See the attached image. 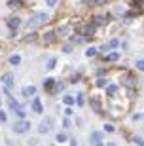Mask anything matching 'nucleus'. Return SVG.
Here are the masks:
<instances>
[{
    "mask_svg": "<svg viewBox=\"0 0 144 146\" xmlns=\"http://www.w3.org/2000/svg\"><path fill=\"white\" fill-rule=\"evenodd\" d=\"M49 15L48 13H44V11H40V13H34V15L29 19V27H40V25H44V23H48Z\"/></svg>",
    "mask_w": 144,
    "mask_h": 146,
    "instance_id": "1",
    "label": "nucleus"
},
{
    "mask_svg": "<svg viewBox=\"0 0 144 146\" xmlns=\"http://www.w3.org/2000/svg\"><path fill=\"white\" fill-rule=\"evenodd\" d=\"M11 129L21 135V133H27V131L31 129V123H29L27 119H19V121H15V123H13V127H11Z\"/></svg>",
    "mask_w": 144,
    "mask_h": 146,
    "instance_id": "2",
    "label": "nucleus"
},
{
    "mask_svg": "<svg viewBox=\"0 0 144 146\" xmlns=\"http://www.w3.org/2000/svg\"><path fill=\"white\" fill-rule=\"evenodd\" d=\"M53 118H46V119H42V121H40V125H38V131H40V133H48L49 129H51V127H53Z\"/></svg>",
    "mask_w": 144,
    "mask_h": 146,
    "instance_id": "3",
    "label": "nucleus"
},
{
    "mask_svg": "<svg viewBox=\"0 0 144 146\" xmlns=\"http://www.w3.org/2000/svg\"><path fill=\"white\" fill-rule=\"evenodd\" d=\"M2 84H4L6 89H10V87L13 86V74H11V72H6V74L2 76Z\"/></svg>",
    "mask_w": 144,
    "mask_h": 146,
    "instance_id": "4",
    "label": "nucleus"
},
{
    "mask_svg": "<svg viewBox=\"0 0 144 146\" xmlns=\"http://www.w3.org/2000/svg\"><path fill=\"white\" fill-rule=\"evenodd\" d=\"M117 44H119V40H117V38H112V40H110L108 44H102V46H101V51H104V53H106L108 49L117 48Z\"/></svg>",
    "mask_w": 144,
    "mask_h": 146,
    "instance_id": "5",
    "label": "nucleus"
},
{
    "mask_svg": "<svg viewBox=\"0 0 144 146\" xmlns=\"http://www.w3.org/2000/svg\"><path fill=\"white\" fill-rule=\"evenodd\" d=\"M19 25H21V19H19V17H10V19H8V27L10 29H17Z\"/></svg>",
    "mask_w": 144,
    "mask_h": 146,
    "instance_id": "6",
    "label": "nucleus"
},
{
    "mask_svg": "<svg viewBox=\"0 0 144 146\" xmlns=\"http://www.w3.org/2000/svg\"><path fill=\"white\" fill-rule=\"evenodd\" d=\"M32 110L36 114H42V103H40V99H32Z\"/></svg>",
    "mask_w": 144,
    "mask_h": 146,
    "instance_id": "7",
    "label": "nucleus"
},
{
    "mask_svg": "<svg viewBox=\"0 0 144 146\" xmlns=\"http://www.w3.org/2000/svg\"><path fill=\"white\" fill-rule=\"evenodd\" d=\"M91 106H93V110H95L97 114H101V103H99V99L97 97H91Z\"/></svg>",
    "mask_w": 144,
    "mask_h": 146,
    "instance_id": "8",
    "label": "nucleus"
},
{
    "mask_svg": "<svg viewBox=\"0 0 144 146\" xmlns=\"http://www.w3.org/2000/svg\"><path fill=\"white\" fill-rule=\"evenodd\" d=\"M53 87H55V80L48 78V80L44 82V89H48V91H53Z\"/></svg>",
    "mask_w": 144,
    "mask_h": 146,
    "instance_id": "9",
    "label": "nucleus"
},
{
    "mask_svg": "<svg viewBox=\"0 0 144 146\" xmlns=\"http://www.w3.org/2000/svg\"><path fill=\"white\" fill-rule=\"evenodd\" d=\"M84 34H86V36H93V34H95V25H86V27H84Z\"/></svg>",
    "mask_w": 144,
    "mask_h": 146,
    "instance_id": "10",
    "label": "nucleus"
},
{
    "mask_svg": "<svg viewBox=\"0 0 144 146\" xmlns=\"http://www.w3.org/2000/svg\"><path fill=\"white\" fill-rule=\"evenodd\" d=\"M44 42H46V44L55 42V33H48V34H44Z\"/></svg>",
    "mask_w": 144,
    "mask_h": 146,
    "instance_id": "11",
    "label": "nucleus"
},
{
    "mask_svg": "<svg viewBox=\"0 0 144 146\" xmlns=\"http://www.w3.org/2000/svg\"><path fill=\"white\" fill-rule=\"evenodd\" d=\"M116 91H117V84H110V86L106 87V95H114Z\"/></svg>",
    "mask_w": 144,
    "mask_h": 146,
    "instance_id": "12",
    "label": "nucleus"
},
{
    "mask_svg": "<svg viewBox=\"0 0 144 146\" xmlns=\"http://www.w3.org/2000/svg\"><path fill=\"white\" fill-rule=\"evenodd\" d=\"M21 6H23L21 0H10L8 2V8H21Z\"/></svg>",
    "mask_w": 144,
    "mask_h": 146,
    "instance_id": "13",
    "label": "nucleus"
},
{
    "mask_svg": "<svg viewBox=\"0 0 144 146\" xmlns=\"http://www.w3.org/2000/svg\"><path fill=\"white\" fill-rule=\"evenodd\" d=\"M63 103L66 104V106H72V104H74V97H70V95H64V97H63Z\"/></svg>",
    "mask_w": 144,
    "mask_h": 146,
    "instance_id": "14",
    "label": "nucleus"
},
{
    "mask_svg": "<svg viewBox=\"0 0 144 146\" xmlns=\"http://www.w3.org/2000/svg\"><path fill=\"white\" fill-rule=\"evenodd\" d=\"M23 93H25L27 97H31V95H34V93H36V89L31 86V87H25V89H23Z\"/></svg>",
    "mask_w": 144,
    "mask_h": 146,
    "instance_id": "15",
    "label": "nucleus"
},
{
    "mask_svg": "<svg viewBox=\"0 0 144 146\" xmlns=\"http://www.w3.org/2000/svg\"><path fill=\"white\" fill-rule=\"evenodd\" d=\"M70 40H72V44H82L84 40H86V36H80V34H78V36H72Z\"/></svg>",
    "mask_w": 144,
    "mask_h": 146,
    "instance_id": "16",
    "label": "nucleus"
},
{
    "mask_svg": "<svg viewBox=\"0 0 144 146\" xmlns=\"http://www.w3.org/2000/svg\"><path fill=\"white\" fill-rule=\"evenodd\" d=\"M10 63H11V65H19V63H21V57H19V55H11Z\"/></svg>",
    "mask_w": 144,
    "mask_h": 146,
    "instance_id": "17",
    "label": "nucleus"
},
{
    "mask_svg": "<svg viewBox=\"0 0 144 146\" xmlns=\"http://www.w3.org/2000/svg\"><path fill=\"white\" fill-rule=\"evenodd\" d=\"M95 21H97V25H106V17L104 15H97Z\"/></svg>",
    "mask_w": 144,
    "mask_h": 146,
    "instance_id": "18",
    "label": "nucleus"
},
{
    "mask_svg": "<svg viewBox=\"0 0 144 146\" xmlns=\"http://www.w3.org/2000/svg\"><path fill=\"white\" fill-rule=\"evenodd\" d=\"M13 112L17 114V118H19V119H23V118H25V116H27V112H25V110H23V108H17V110H13Z\"/></svg>",
    "mask_w": 144,
    "mask_h": 146,
    "instance_id": "19",
    "label": "nucleus"
},
{
    "mask_svg": "<svg viewBox=\"0 0 144 146\" xmlns=\"http://www.w3.org/2000/svg\"><path fill=\"white\" fill-rule=\"evenodd\" d=\"M101 139H102V133H99V131L91 135V141H93V142H95V141H101Z\"/></svg>",
    "mask_w": 144,
    "mask_h": 146,
    "instance_id": "20",
    "label": "nucleus"
},
{
    "mask_svg": "<svg viewBox=\"0 0 144 146\" xmlns=\"http://www.w3.org/2000/svg\"><path fill=\"white\" fill-rule=\"evenodd\" d=\"M70 33V27H61L59 29V34H61V36H64V34H68Z\"/></svg>",
    "mask_w": 144,
    "mask_h": 146,
    "instance_id": "21",
    "label": "nucleus"
},
{
    "mask_svg": "<svg viewBox=\"0 0 144 146\" xmlns=\"http://www.w3.org/2000/svg\"><path fill=\"white\" fill-rule=\"evenodd\" d=\"M55 65H57V59H49V61H48V70H51Z\"/></svg>",
    "mask_w": 144,
    "mask_h": 146,
    "instance_id": "22",
    "label": "nucleus"
},
{
    "mask_svg": "<svg viewBox=\"0 0 144 146\" xmlns=\"http://www.w3.org/2000/svg\"><path fill=\"white\" fill-rule=\"evenodd\" d=\"M106 59H110V61H117V59H119V53H116V51H114V53H110V55H108Z\"/></svg>",
    "mask_w": 144,
    "mask_h": 146,
    "instance_id": "23",
    "label": "nucleus"
},
{
    "mask_svg": "<svg viewBox=\"0 0 144 146\" xmlns=\"http://www.w3.org/2000/svg\"><path fill=\"white\" fill-rule=\"evenodd\" d=\"M104 131H106V133H114L116 129H114V125H112V123H106V125H104Z\"/></svg>",
    "mask_w": 144,
    "mask_h": 146,
    "instance_id": "24",
    "label": "nucleus"
},
{
    "mask_svg": "<svg viewBox=\"0 0 144 146\" xmlns=\"http://www.w3.org/2000/svg\"><path fill=\"white\" fill-rule=\"evenodd\" d=\"M86 55H87V57H93V55H97V49H95V48H89V49L86 51Z\"/></svg>",
    "mask_w": 144,
    "mask_h": 146,
    "instance_id": "25",
    "label": "nucleus"
},
{
    "mask_svg": "<svg viewBox=\"0 0 144 146\" xmlns=\"http://www.w3.org/2000/svg\"><path fill=\"white\" fill-rule=\"evenodd\" d=\"M135 86V78L133 76H127V87H133Z\"/></svg>",
    "mask_w": 144,
    "mask_h": 146,
    "instance_id": "26",
    "label": "nucleus"
},
{
    "mask_svg": "<svg viewBox=\"0 0 144 146\" xmlns=\"http://www.w3.org/2000/svg\"><path fill=\"white\" fill-rule=\"evenodd\" d=\"M66 141V135H64V133H59L57 135V142H64Z\"/></svg>",
    "mask_w": 144,
    "mask_h": 146,
    "instance_id": "27",
    "label": "nucleus"
},
{
    "mask_svg": "<svg viewBox=\"0 0 144 146\" xmlns=\"http://www.w3.org/2000/svg\"><path fill=\"white\" fill-rule=\"evenodd\" d=\"M137 68H139V70H142V72H144V59L137 61Z\"/></svg>",
    "mask_w": 144,
    "mask_h": 146,
    "instance_id": "28",
    "label": "nucleus"
},
{
    "mask_svg": "<svg viewBox=\"0 0 144 146\" xmlns=\"http://www.w3.org/2000/svg\"><path fill=\"white\" fill-rule=\"evenodd\" d=\"M63 89H64V84H63V82H61V84H57V86L53 87V91H63Z\"/></svg>",
    "mask_w": 144,
    "mask_h": 146,
    "instance_id": "29",
    "label": "nucleus"
},
{
    "mask_svg": "<svg viewBox=\"0 0 144 146\" xmlns=\"http://www.w3.org/2000/svg\"><path fill=\"white\" fill-rule=\"evenodd\" d=\"M63 51L64 53H70V51H72V44H66V46L63 48Z\"/></svg>",
    "mask_w": 144,
    "mask_h": 146,
    "instance_id": "30",
    "label": "nucleus"
},
{
    "mask_svg": "<svg viewBox=\"0 0 144 146\" xmlns=\"http://www.w3.org/2000/svg\"><path fill=\"white\" fill-rule=\"evenodd\" d=\"M34 38H36V36H34V34H27V36H25V42H32V40H34Z\"/></svg>",
    "mask_w": 144,
    "mask_h": 146,
    "instance_id": "31",
    "label": "nucleus"
},
{
    "mask_svg": "<svg viewBox=\"0 0 144 146\" xmlns=\"http://www.w3.org/2000/svg\"><path fill=\"white\" fill-rule=\"evenodd\" d=\"M84 103H86V101H84V95H78V104H80V106H84Z\"/></svg>",
    "mask_w": 144,
    "mask_h": 146,
    "instance_id": "32",
    "label": "nucleus"
},
{
    "mask_svg": "<svg viewBox=\"0 0 144 146\" xmlns=\"http://www.w3.org/2000/svg\"><path fill=\"white\" fill-rule=\"evenodd\" d=\"M135 142H137L139 146H144V142H142V139H140V137H135Z\"/></svg>",
    "mask_w": 144,
    "mask_h": 146,
    "instance_id": "33",
    "label": "nucleus"
},
{
    "mask_svg": "<svg viewBox=\"0 0 144 146\" xmlns=\"http://www.w3.org/2000/svg\"><path fill=\"white\" fill-rule=\"evenodd\" d=\"M97 86H99V87H104V86H106V82H104V80H99V82H97Z\"/></svg>",
    "mask_w": 144,
    "mask_h": 146,
    "instance_id": "34",
    "label": "nucleus"
},
{
    "mask_svg": "<svg viewBox=\"0 0 144 146\" xmlns=\"http://www.w3.org/2000/svg\"><path fill=\"white\" fill-rule=\"evenodd\" d=\"M46 4H48V6H55V4H57V0H46Z\"/></svg>",
    "mask_w": 144,
    "mask_h": 146,
    "instance_id": "35",
    "label": "nucleus"
},
{
    "mask_svg": "<svg viewBox=\"0 0 144 146\" xmlns=\"http://www.w3.org/2000/svg\"><path fill=\"white\" fill-rule=\"evenodd\" d=\"M0 121H6V112H2V110H0Z\"/></svg>",
    "mask_w": 144,
    "mask_h": 146,
    "instance_id": "36",
    "label": "nucleus"
},
{
    "mask_svg": "<svg viewBox=\"0 0 144 146\" xmlns=\"http://www.w3.org/2000/svg\"><path fill=\"white\" fill-rule=\"evenodd\" d=\"M104 2H106V0H95V4H99V6H101V4H104Z\"/></svg>",
    "mask_w": 144,
    "mask_h": 146,
    "instance_id": "37",
    "label": "nucleus"
},
{
    "mask_svg": "<svg viewBox=\"0 0 144 146\" xmlns=\"http://www.w3.org/2000/svg\"><path fill=\"white\" fill-rule=\"evenodd\" d=\"M93 146H102V142L101 141H95V142H93Z\"/></svg>",
    "mask_w": 144,
    "mask_h": 146,
    "instance_id": "38",
    "label": "nucleus"
},
{
    "mask_svg": "<svg viewBox=\"0 0 144 146\" xmlns=\"http://www.w3.org/2000/svg\"><path fill=\"white\" fill-rule=\"evenodd\" d=\"M76 144H78V142H76L74 139H72V141H70V146H76Z\"/></svg>",
    "mask_w": 144,
    "mask_h": 146,
    "instance_id": "39",
    "label": "nucleus"
},
{
    "mask_svg": "<svg viewBox=\"0 0 144 146\" xmlns=\"http://www.w3.org/2000/svg\"><path fill=\"white\" fill-rule=\"evenodd\" d=\"M0 101H2V99H0Z\"/></svg>",
    "mask_w": 144,
    "mask_h": 146,
    "instance_id": "40",
    "label": "nucleus"
}]
</instances>
